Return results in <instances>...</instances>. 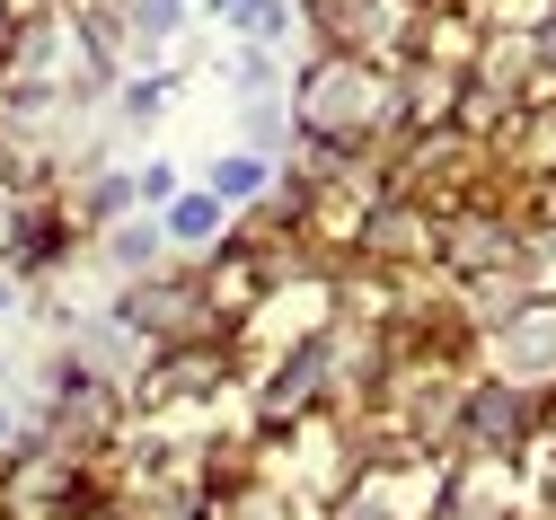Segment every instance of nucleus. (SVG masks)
<instances>
[{
    "mask_svg": "<svg viewBox=\"0 0 556 520\" xmlns=\"http://www.w3.org/2000/svg\"><path fill=\"white\" fill-rule=\"evenodd\" d=\"M283 0H132L124 18V186L168 239H213L274 177L283 141Z\"/></svg>",
    "mask_w": 556,
    "mask_h": 520,
    "instance_id": "obj_1",
    "label": "nucleus"
}]
</instances>
